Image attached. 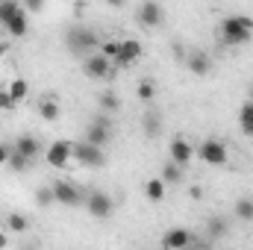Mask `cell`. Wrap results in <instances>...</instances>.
Instances as JSON below:
<instances>
[{
	"label": "cell",
	"instance_id": "484cf974",
	"mask_svg": "<svg viewBox=\"0 0 253 250\" xmlns=\"http://www.w3.org/2000/svg\"><path fill=\"white\" fill-rule=\"evenodd\" d=\"M6 88H9V94H12V97H15L18 103H21V100H24V97L30 94V83H27L24 77H15V80H12V83L6 85Z\"/></svg>",
	"mask_w": 253,
	"mask_h": 250
},
{
	"label": "cell",
	"instance_id": "cb8c5ba5",
	"mask_svg": "<svg viewBox=\"0 0 253 250\" xmlns=\"http://www.w3.org/2000/svg\"><path fill=\"white\" fill-rule=\"evenodd\" d=\"M6 230H9V233H27V230H30L27 215H21V212H9V215H6Z\"/></svg>",
	"mask_w": 253,
	"mask_h": 250
},
{
	"label": "cell",
	"instance_id": "8fae6325",
	"mask_svg": "<svg viewBox=\"0 0 253 250\" xmlns=\"http://www.w3.org/2000/svg\"><path fill=\"white\" fill-rule=\"evenodd\" d=\"M197 239L191 236L186 227H171L165 236H162V248L165 250H183V248H191Z\"/></svg>",
	"mask_w": 253,
	"mask_h": 250
},
{
	"label": "cell",
	"instance_id": "ffe728a7",
	"mask_svg": "<svg viewBox=\"0 0 253 250\" xmlns=\"http://www.w3.org/2000/svg\"><path fill=\"white\" fill-rule=\"evenodd\" d=\"M162 180H165V186H180L183 183V165H177L174 159L165 162L162 165Z\"/></svg>",
	"mask_w": 253,
	"mask_h": 250
},
{
	"label": "cell",
	"instance_id": "74e56055",
	"mask_svg": "<svg viewBox=\"0 0 253 250\" xmlns=\"http://www.w3.org/2000/svg\"><path fill=\"white\" fill-rule=\"evenodd\" d=\"M6 245H9V236H6V233H0V248H6Z\"/></svg>",
	"mask_w": 253,
	"mask_h": 250
},
{
	"label": "cell",
	"instance_id": "603a6c76",
	"mask_svg": "<svg viewBox=\"0 0 253 250\" xmlns=\"http://www.w3.org/2000/svg\"><path fill=\"white\" fill-rule=\"evenodd\" d=\"M239 126H242L245 135H251L253 138V100H248V103L239 109Z\"/></svg>",
	"mask_w": 253,
	"mask_h": 250
},
{
	"label": "cell",
	"instance_id": "3957f363",
	"mask_svg": "<svg viewBox=\"0 0 253 250\" xmlns=\"http://www.w3.org/2000/svg\"><path fill=\"white\" fill-rule=\"evenodd\" d=\"M74 159L83 165V168H103L106 165V153L100 144H91V141H74Z\"/></svg>",
	"mask_w": 253,
	"mask_h": 250
},
{
	"label": "cell",
	"instance_id": "d6986e66",
	"mask_svg": "<svg viewBox=\"0 0 253 250\" xmlns=\"http://www.w3.org/2000/svg\"><path fill=\"white\" fill-rule=\"evenodd\" d=\"M97 106H100L106 115H112V112H118V109H121V97H118L115 91H109V88H106V91H100V94H97Z\"/></svg>",
	"mask_w": 253,
	"mask_h": 250
},
{
	"label": "cell",
	"instance_id": "e575fe53",
	"mask_svg": "<svg viewBox=\"0 0 253 250\" xmlns=\"http://www.w3.org/2000/svg\"><path fill=\"white\" fill-rule=\"evenodd\" d=\"M9 159V144H0V165H6Z\"/></svg>",
	"mask_w": 253,
	"mask_h": 250
},
{
	"label": "cell",
	"instance_id": "ab89813d",
	"mask_svg": "<svg viewBox=\"0 0 253 250\" xmlns=\"http://www.w3.org/2000/svg\"><path fill=\"white\" fill-rule=\"evenodd\" d=\"M251 100H253V85H251Z\"/></svg>",
	"mask_w": 253,
	"mask_h": 250
},
{
	"label": "cell",
	"instance_id": "8992f818",
	"mask_svg": "<svg viewBox=\"0 0 253 250\" xmlns=\"http://www.w3.org/2000/svg\"><path fill=\"white\" fill-rule=\"evenodd\" d=\"M83 74L88 80L103 83L112 77V59H106L103 53H88V56H83Z\"/></svg>",
	"mask_w": 253,
	"mask_h": 250
},
{
	"label": "cell",
	"instance_id": "8d00e7d4",
	"mask_svg": "<svg viewBox=\"0 0 253 250\" xmlns=\"http://www.w3.org/2000/svg\"><path fill=\"white\" fill-rule=\"evenodd\" d=\"M106 3H109V6H112V9H121V6H124L126 0H106Z\"/></svg>",
	"mask_w": 253,
	"mask_h": 250
},
{
	"label": "cell",
	"instance_id": "f35d334b",
	"mask_svg": "<svg viewBox=\"0 0 253 250\" xmlns=\"http://www.w3.org/2000/svg\"><path fill=\"white\" fill-rule=\"evenodd\" d=\"M3 53H6V44H3V42H0V56H3Z\"/></svg>",
	"mask_w": 253,
	"mask_h": 250
},
{
	"label": "cell",
	"instance_id": "9c48e42d",
	"mask_svg": "<svg viewBox=\"0 0 253 250\" xmlns=\"http://www.w3.org/2000/svg\"><path fill=\"white\" fill-rule=\"evenodd\" d=\"M83 138H85V141H91V144L106 147V144H109V138H112V124H109V118L97 115L91 124L85 126V135H83Z\"/></svg>",
	"mask_w": 253,
	"mask_h": 250
},
{
	"label": "cell",
	"instance_id": "d4e9b609",
	"mask_svg": "<svg viewBox=\"0 0 253 250\" xmlns=\"http://www.w3.org/2000/svg\"><path fill=\"white\" fill-rule=\"evenodd\" d=\"M59 112H62V109H59V100H53V97H47V100L39 103V115H42L44 121H56Z\"/></svg>",
	"mask_w": 253,
	"mask_h": 250
},
{
	"label": "cell",
	"instance_id": "ba28073f",
	"mask_svg": "<svg viewBox=\"0 0 253 250\" xmlns=\"http://www.w3.org/2000/svg\"><path fill=\"white\" fill-rule=\"evenodd\" d=\"M135 18H138V24H141V27L156 30V27L165 21V12H162V6H159L156 0H141V3H138V9H135Z\"/></svg>",
	"mask_w": 253,
	"mask_h": 250
},
{
	"label": "cell",
	"instance_id": "7402d4cb",
	"mask_svg": "<svg viewBox=\"0 0 253 250\" xmlns=\"http://www.w3.org/2000/svg\"><path fill=\"white\" fill-rule=\"evenodd\" d=\"M141 126H144V135H147V138H156V135L162 132V121H159V115H156L153 109H150V112H144Z\"/></svg>",
	"mask_w": 253,
	"mask_h": 250
},
{
	"label": "cell",
	"instance_id": "1f68e13d",
	"mask_svg": "<svg viewBox=\"0 0 253 250\" xmlns=\"http://www.w3.org/2000/svg\"><path fill=\"white\" fill-rule=\"evenodd\" d=\"M118 47H121V42H103V44H100V53H103L106 59H112V62H115V56H118Z\"/></svg>",
	"mask_w": 253,
	"mask_h": 250
},
{
	"label": "cell",
	"instance_id": "4dcf8cb0",
	"mask_svg": "<svg viewBox=\"0 0 253 250\" xmlns=\"http://www.w3.org/2000/svg\"><path fill=\"white\" fill-rule=\"evenodd\" d=\"M15 106H18V100L9 94V88H0V109H3V112H12Z\"/></svg>",
	"mask_w": 253,
	"mask_h": 250
},
{
	"label": "cell",
	"instance_id": "f546056e",
	"mask_svg": "<svg viewBox=\"0 0 253 250\" xmlns=\"http://www.w3.org/2000/svg\"><path fill=\"white\" fill-rule=\"evenodd\" d=\"M230 224L224 221V218H209V233H212V239H218V236H227L230 230H227Z\"/></svg>",
	"mask_w": 253,
	"mask_h": 250
},
{
	"label": "cell",
	"instance_id": "7a4b0ae2",
	"mask_svg": "<svg viewBox=\"0 0 253 250\" xmlns=\"http://www.w3.org/2000/svg\"><path fill=\"white\" fill-rule=\"evenodd\" d=\"M65 44H68V50L71 53H88V50H94V47H100V39L91 33V30H85V27H71L68 33H65Z\"/></svg>",
	"mask_w": 253,
	"mask_h": 250
},
{
	"label": "cell",
	"instance_id": "5bb4252c",
	"mask_svg": "<svg viewBox=\"0 0 253 250\" xmlns=\"http://www.w3.org/2000/svg\"><path fill=\"white\" fill-rule=\"evenodd\" d=\"M168 153H171V159L177 162V165H189L191 159H194V147H191L186 138H171V144H168Z\"/></svg>",
	"mask_w": 253,
	"mask_h": 250
},
{
	"label": "cell",
	"instance_id": "4fadbf2b",
	"mask_svg": "<svg viewBox=\"0 0 253 250\" xmlns=\"http://www.w3.org/2000/svg\"><path fill=\"white\" fill-rule=\"evenodd\" d=\"M186 68L194 77H206L212 71V59H209L206 50H191V53H186Z\"/></svg>",
	"mask_w": 253,
	"mask_h": 250
},
{
	"label": "cell",
	"instance_id": "e0dca14e",
	"mask_svg": "<svg viewBox=\"0 0 253 250\" xmlns=\"http://www.w3.org/2000/svg\"><path fill=\"white\" fill-rule=\"evenodd\" d=\"M6 165H9V171H15V174H24V171L33 165V159H27L21 150H15V147L9 144V159H6Z\"/></svg>",
	"mask_w": 253,
	"mask_h": 250
},
{
	"label": "cell",
	"instance_id": "52a82bcc",
	"mask_svg": "<svg viewBox=\"0 0 253 250\" xmlns=\"http://www.w3.org/2000/svg\"><path fill=\"white\" fill-rule=\"evenodd\" d=\"M83 206L88 209V215H91V218L103 221V218H109V215H112L115 200H112L106 191H91V194H85V203H83Z\"/></svg>",
	"mask_w": 253,
	"mask_h": 250
},
{
	"label": "cell",
	"instance_id": "30bf717a",
	"mask_svg": "<svg viewBox=\"0 0 253 250\" xmlns=\"http://www.w3.org/2000/svg\"><path fill=\"white\" fill-rule=\"evenodd\" d=\"M44 159H47V165H53V168H65V165L74 159V144H71V141H53V144L44 150Z\"/></svg>",
	"mask_w": 253,
	"mask_h": 250
},
{
	"label": "cell",
	"instance_id": "2e32d148",
	"mask_svg": "<svg viewBox=\"0 0 253 250\" xmlns=\"http://www.w3.org/2000/svg\"><path fill=\"white\" fill-rule=\"evenodd\" d=\"M6 33L12 36V39H21V36H27V30H30V24H27V9H18L6 24Z\"/></svg>",
	"mask_w": 253,
	"mask_h": 250
},
{
	"label": "cell",
	"instance_id": "d590c367",
	"mask_svg": "<svg viewBox=\"0 0 253 250\" xmlns=\"http://www.w3.org/2000/svg\"><path fill=\"white\" fill-rule=\"evenodd\" d=\"M191 197H194V200H200V197H203V188H200V186H191Z\"/></svg>",
	"mask_w": 253,
	"mask_h": 250
},
{
	"label": "cell",
	"instance_id": "f1b7e54d",
	"mask_svg": "<svg viewBox=\"0 0 253 250\" xmlns=\"http://www.w3.org/2000/svg\"><path fill=\"white\" fill-rule=\"evenodd\" d=\"M56 203V197H53V188L44 186L36 191V206H42V209H47V206H53Z\"/></svg>",
	"mask_w": 253,
	"mask_h": 250
},
{
	"label": "cell",
	"instance_id": "44dd1931",
	"mask_svg": "<svg viewBox=\"0 0 253 250\" xmlns=\"http://www.w3.org/2000/svg\"><path fill=\"white\" fill-rule=\"evenodd\" d=\"M135 94H138V100H141V103H153V97H156V83H153L150 77L138 80V85H135Z\"/></svg>",
	"mask_w": 253,
	"mask_h": 250
},
{
	"label": "cell",
	"instance_id": "6da1fadb",
	"mask_svg": "<svg viewBox=\"0 0 253 250\" xmlns=\"http://www.w3.org/2000/svg\"><path fill=\"white\" fill-rule=\"evenodd\" d=\"M218 36L227 47H239V44H248L253 39V18L248 15H227L218 27Z\"/></svg>",
	"mask_w": 253,
	"mask_h": 250
},
{
	"label": "cell",
	"instance_id": "7c38bea8",
	"mask_svg": "<svg viewBox=\"0 0 253 250\" xmlns=\"http://www.w3.org/2000/svg\"><path fill=\"white\" fill-rule=\"evenodd\" d=\"M141 59V44L135 42V39H121V47H118V56H115V62L118 68H129V65H135Z\"/></svg>",
	"mask_w": 253,
	"mask_h": 250
},
{
	"label": "cell",
	"instance_id": "277c9868",
	"mask_svg": "<svg viewBox=\"0 0 253 250\" xmlns=\"http://www.w3.org/2000/svg\"><path fill=\"white\" fill-rule=\"evenodd\" d=\"M197 159L200 162H206V165H224L227 162V144L221 141V138H203L200 144H197Z\"/></svg>",
	"mask_w": 253,
	"mask_h": 250
},
{
	"label": "cell",
	"instance_id": "4316f807",
	"mask_svg": "<svg viewBox=\"0 0 253 250\" xmlns=\"http://www.w3.org/2000/svg\"><path fill=\"white\" fill-rule=\"evenodd\" d=\"M236 218L239 221H253V197H239L236 200Z\"/></svg>",
	"mask_w": 253,
	"mask_h": 250
},
{
	"label": "cell",
	"instance_id": "5b68a950",
	"mask_svg": "<svg viewBox=\"0 0 253 250\" xmlns=\"http://www.w3.org/2000/svg\"><path fill=\"white\" fill-rule=\"evenodd\" d=\"M50 188H53V197H56L59 206L74 209V206H83V203H85V191L80 186H74L71 180H56Z\"/></svg>",
	"mask_w": 253,
	"mask_h": 250
},
{
	"label": "cell",
	"instance_id": "ac0fdd59",
	"mask_svg": "<svg viewBox=\"0 0 253 250\" xmlns=\"http://www.w3.org/2000/svg\"><path fill=\"white\" fill-rule=\"evenodd\" d=\"M144 197H147L150 203H162V200H165V180H162V177L147 180V183H144Z\"/></svg>",
	"mask_w": 253,
	"mask_h": 250
},
{
	"label": "cell",
	"instance_id": "83f0119b",
	"mask_svg": "<svg viewBox=\"0 0 253 250\" xmlns=\"http://www.w3.org/2000/svg\"><path fill=\"white\" fill-rule=\"evenodd\" d=\"M18 9H24L18 0H0V24H6V21H9Z\"/></svg>",
	"mask_w": 253,
	"mask_h": 250
},
{
	"label": "cell",
	"instance_id": "9a60e30c",
	"mask_svg": "<svg viewBox=\"0 0 253 250\" xmlns=\"http://www.w3.org/2000/svg\"><path fill=\"white\" fill-rule=\"evenodd\" d=\"M12 147H15V150H21V153H24L27 159H33V162L42 156V144H39V138H36V135H18Z\"/></svg>",
	"mask_w": 253,
	"mask_h": 250
},
{
	"label": "cell",
	"instance_id": "d6a6232c",
	"mask_svg": "<svg viewBox=\"0 0 253 250\" xmlns=\"http://www.w3.org/2000/svg\"><path fill=\"white\" fill-rule=\"evenodd\" d=\"M24 9L33 12V15H39V12L44 9V0H24Z\"/></svg>",
	"mask_w": 253,
	"mask_h": 250
},
{
	"label": "cell",
	"instance_id": "836d02e7",
	"mask_svg": "<svg viewBox=\"0 0 253 250\" xmlns=\"http://www.w3.org/2000/svg\"><path fill=\"white\" fill-rule=\"evenodd\" d=\"M171 53H174L180 62H186V50H183V44H171Z\"/></svg>",
	"mask_w": 253,
	"mask_h": 250
}]
</instances>
